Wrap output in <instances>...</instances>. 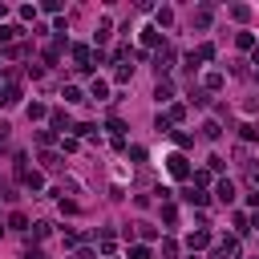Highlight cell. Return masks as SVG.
<instances>
[{
	"label": "cell",
	"mask_w": 259,
	"mask_h": 259,
	"mask_svg": "<svg viewBox=\"0 0 259 259\" xmlns=\"http://www.w3.org/2000/svg\"><path fill=\"white\" fill-rule=\"evenodd\" d=\"M166 166H170V174H174V178H186V174H190V166H186L183 154H170V158H166Z\"/></svg>",
	"instance_id": "obj_1"
},
{
	"label": "cell",
	"mask_w": 259,
	"mask_h": 259,
	"mask_svg": "<svg viewBox=\"0 0 259 259\" xmlns=\"http://www.w3.org/2000/svg\"><path fill=\"white\" fill-rule=\"evenodd\" d=\"M211 259H239V239H227V243H223Z\"/></svg>",
	"instance_id": "obj_2"
},
{
	"label": "cell",
	"mask_w": 259,
	"mask_h": 259,
	"mask_svg": "<svg viewBox=\"0 0 259 259\" xmlns=\"http://www.w3.org/2000/svg\"><path fill=\"white\" fill-rule=\"evenodd\" d=\"M211 243V231H190L186 235V247H190V251H198V247H207Z\"/></svg>",
	"instance_id": "obj_3"
},
{
	"label": "cell",
	"mask_w": 259,
	"mask_h": 259,
	"mask_svg": "<svg viewBox=\"0 0 259 259\" xmlns=\"http://www.w3.org/2000/svg\"><path fill=\"white\" fill-rule=\"evenodd\" d=\"M53 134H57V130H73V122H69V114H65V109H53Z\"/></svg>",
	"instance_id": "obj_4"
},
{
	"label": "cell",
	"mask_w": 259,
	"mask_h": 259,
	"mask_svg": "<svg viewBox=\"0 0 259 259\" xmlns=\"http://www.w3.org/2000/svg\"><path fill=\"white\" fill-rule=\"evenodd\" d=\"M183 198L190 202V207H207V198H211V195H202V190H198V186H190V190H186V195H183Z\"/></svg>",
	"instance_id": "obj_5"
},
{
	"label": "cell",
	"mask_w": 259,
	"mask_h": 259,
	"mask_svg": "<svg viewBox=\"0 0 259 259\" xmlns=\"http://www.w3.org/2000/svg\"><path fill=\"white\" fill-rule=\"evenodd\" d=\"M215 195H219L223 202H231V198H235V183H231V178H223V183L215 186Z\"/></svg>",
	"instance_id": "obj_6"
},
{
	"label": "cell",
	"mask_w": 259,
	"mask_h": 259,
	"mask_svg": "<svg viewBox=\"0 0 259 259\" xmlns=\"http://www.w3.org/2000/svg\"><path fill=\"white\" fill-rule=\"evenodd\" d=\"M106 93H109V85H106V81L97 77V81L89 85V97H93V101H106Z\"/></svg>",
	"instance_id": "obj_7"
},
{
	"label": "cell",
	"mask_w": 259,
	"mask_h": 259,
	"mask_svg": "<svg viewBox=\"0 0 259 259\" xmlns=\"http://www.w3.org/2000/svg\"><path fill=\"white\" fill-rule=\"evenodd\" d=\"M239 134H243L247 142H259V122H243V126H239Z\"/></svg>",
	"instance_id": "obj_8"
},
{
	"label": "cell",
	"mask_w": 259,
	"mask_h": 259,
	"mask_svg": "<svg viewBox=\"0 0 259 259\" xmlns=\"http://www.w3.org/2000/svg\"><path fill=\"white\" fill-rule=\"evenodd\" d=\"M20 178H25V186H29V190H41V186H45V178H41L37 170H32V174H29V170H20Z\"/></svg>",
	"instance_id": "obj_9"
},
{
	"label": "cell",
	"mask_w": 259,
	"mask_h": 259,
	"mask_svg": "<svg viewBox=\"0 0 259 259\" xmlns=\"http://www.w3.org/2000/svg\"><path fill=\"white\" fill-rule=\"evenodd\" d=\"M195 25H198V29H207V25H211V4H202L198 13H195Z\"/></svg>",
	"instance_id": "obj_10"
},
{
	"label": "cell",
	"mask_w": 259,
	"mask_h": 259,
	"mask_svg": "<svg viewBox=\"0 0 259 259\" xmlns=\"http://www.w3.org/2000/svg\"><path fill=\"white\" fill-rule=\"evenodd\" d=\"M20 32H25V29H20V25H4V29H0V41H16Z\"/></svg>",
	"instance_id": "obj_11"
},
{
	"label": "cell",
	"mask_w": 259,
	"mask_h": 259,
	"mask_svg": "<svg viewBox=\"0 0 259 259\" xmlns=\"http://www.w3.org/2000/svg\"><path fill=\"white\" fill-rule=\"evenodd\" d=\"M170 93H174V85H170V81H158V93H154V97H158V101H170Z\"/></svg>",
	"instance_id": "obj_12"
},
{
	"label": "cell",
	"mask_w": 259,
	"mask_h": 259,
	"mask_svg": "<svg viewBox=\"0 0 259 259\" xmlns=\"http://www.w3.org/2000/svg\"><path fill=\"white\" fill-rule=\"evenodd\" d=\"M142 41H146V45H158L162 32H158V29H142Z\"/></svg>",
	"instance_id": "obj_13"
},
{
	"label": "cell",
	"mask_w": 259,
	"mask_h": 259,
	"mask_svg": "<svg viewBox=\"0 0 259 259\" xmlns=\"http://www.w3.org/2000/svg\"><path fill=\"white\" fill-rule=\"evenodd\" d=\"M41 162H45V170H57V166H61L57 154H41Z\"/></svg>",
	"instance_id": "obj_14"
},
{
	"label": "cell",
	"mask_w": 259,
	"mask_h": 259,
	"mask_svg": "<svg viewBox=\"0 0 259 259\" xmlns=\"http://www.w3.org/2000/svg\"><path fill=\"white\" fill-rule=\"evenodd\" d=\"M45 114H49V109H45L41 101H32V106H29V118H32V122H37V118H45Z\"/></svg>",
	"instance_id": "obj_15"
},
{
	"label": "cell",
	"mask_w": 259,
	"mask_h": 259,
	"mask_svg": "<svg viewBox=\"0 0 259 259\" xmlns=\"http://www.w3.org/2000/svg\"><path fill=\"white\" fill-rule=\"evenodd\" d=\"M235 41H239V49H255V37H251V32H239Z\"/></svg>",
	"instance_id": "obj_16"
},
{
	"label": "cell",
	"mask_w": 259,
	"mask_h": 259,
	"mask_svg": "<svg viewBox=\"0 0 259 259\" xmlns=\"http://www.w3.org/2000/svg\"><path fill=\"white\" fill-rule=\"evenodd\" d=\"M231 16H235V20H247V16H251V8H247V4H235Z\"/></svg>",
	"instance_id": "obj_17"
},
{
	"label": "cell",
	"mask_w": 259,
	"mask_h": 259,
	"mask_svg": "<svg viewBox=\"0 0 259 259\" xmlns=\"http://www.w3.org/2000/svg\"><path fill=\"white\" fill-rule=\"evenodd\" d=\"M186 118V109L183 106H170V114H166V122H183Z\"/></svg>",
	"instance_id": "obj_18"
},
{
	"label": "cell",
	"mask_w": 259,
	"mask_h": 259,
	"mask_svg": "<svg viewBox=\"0 0 259 259\" xmlns=\"http://www.w3.org/2000/svg\"><path fill=\"white\" fill-rule=\"evenodd\" d=\"M207 89H223V73H211L207 77Z\"/></svg>",
	"instance_id": "obj_19"
},
{
	"label": "cell",
	"mask_w": 259,
	"mask_h": 259,
	"mask_svg": "<svg viewBox=\"0 0 259 259\" xmlns=\"http://www.w3.org/2000/svg\"><path fill=\"white\" fill-rule=\"evenodd\" d=\"M130 259H150V247H134V251H130Z\"/></svg>",
	"instance_id": "obj_20"
},
{
	"label": "cell",
	"mask_w": 259,
	"mask_h": 259,
	"mask_svg": "<svg viewBox=\"0 0 259 259\" xmlns=\"http://www.w3.org/2000/svg\"><path fill=\"white\" fill-rule=\"evenodd\" d=\"M247 202H251V207L259 211V190H255V195H247Z\"/></svg>",
	"instance_id": "obj_21"
},
{
	"label": "cell",
	"mask_w": 259,
	"mask_h": 259,
	"mask_svg": "<svg viewBox=\"0 0 259 259\" xmlns=\"http://www.w3.org/2000/svg\"><path fill=\"white\" fill-rule=\"evenodd\" d=\"M25 259H45V251H29V255H25Z\"/></svg>",
	"instance_id": "obj_22"
},
{
	"label": "cell",
	"mask_w": 259,
	"mask_h": 259,
	"mask_svg": "<svg viewBox=\"0 0 259 259\" xmlns=\"http://www.w3.org/2000/svg\"><path fill=\"white\" fill-rule=\"evenodd\" d=\"M77 259H93V251H77Z\"/></svg>",
	"instance_id": "obj_23"
},
{
	"label": "cell",
	"mask_w": 259,
	"mask_h": 259,
	"mask_svg": "<svg viewBox=\"0 0 259 259\" xmlns=\"http://www.w3.org/2000/svg\"><path fill=\"white\" fill-rule=\"evenodd\" d=\"M251 61H255V65H259V45H255V49H251Z\"/></svg>",
	"instance_id": "obj_24"
},
{
	"label": "cell",
	"mask_w": 259,
	"mask_h": 259,
	"mask_svg": "<svg viewBox=\"0 0 259 259\" xmlns=\"http://www.w3.org/2000/svg\"><path fill=\"white\" fill-rule=\"evenodd\" d=\"M4 13H8V8H4V4H0V16H4Z\"/></svg>",
	"instance_id": "obj_25"
}]
</instances>
